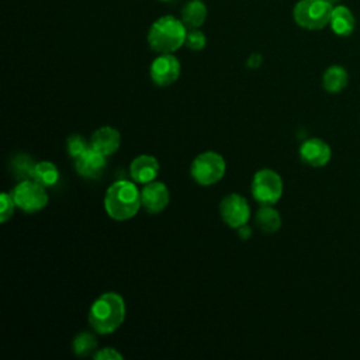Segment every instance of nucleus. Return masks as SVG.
I'll list each match as a JSON object with an SVG mask.
<instances>
[{"mask_svg":"<svg viewBox=\"0 0 360 360\" xmlns=\"http://www.w3.org/2000/svg\"><path fill=\"white\" fill-rule=\"evenodd\" d=\"M127 307L124 298L112 291L101 294L90 307L89 323L100 335L115 332L124 322Z\"/></svg>","mask_w":360,"mask_h":360,"instance_id":"f257e3e1","label":"nucleus"},{"mask_svg":"<svg viewBox=\"0 0 360 360\" xmlns=\"http://www.w3.org/2000/svg\"><path fill=\"white\" fill-rule=\"evenodd\" d=\"M141 207V191L135 181L118 180L105 191L104 208L108 217L115 221L131 219L138 214Z\"/></svg>","mask_w":360,"mask_h":360,"instance_id":"f03ea898","label":"nucleus"},{"mask_svg":"<svg viewBox=\"0 0 360 360\" xmlns=\"http://www.w3.org/2000/svg\"><path fill=\"white\" fill-rule=\"evenodd\" d=\"M187 27L173 15L158 18L148 31V44L158 53H173L186 42Z\"/></svg>","mask_w":360,"mask_h":360,"instance_id":"7ed1b4c3","label":"nucleus"},{"mask_svg":"<svg viewBox=\"0 0 360 360\" xmlns=\"http://www.w3.org/2000/svg\"><path fill=\"white\" fill-rule=\"evenodd\" d=\"M333 6L328 0H300L292 10L297 25L305 30H322L329 25Z\"/></svg>","mask_w":360,"mask_h":360,"instance_id":"20e7f679","label":"nucleus"},{"mask_svg":"<svg viewBox=\"0 0 360 360\" xmlns=\"http://www.w3.org/2000/svg\"><path fill=\"white\" fill-rule=\"evenodd\" d=\"M226 172L225 159L212 150L197 155L191 163L190 173L200 186H211L218 183Z\"/></svg>","mask_w":360,"mask_h":360,"instance_id":"39448f33","label":"nucleus"},{"mask_svg":"<svg viewBox=\"0 0 360 360\" xmlns=\"http://www.w3.org/2000/svg\"><path fill=\"white\" fill-rule=\"evenodd\" d=\"M283 179L273 169H260L252 179L250 191L260 205H273L283 195Z\"/></svg>","mask_w":360,"mask_h":360,"instance_id":"423d86ee","label":"nucleus"},{"mask_svg":"<svg viewBox=\"0 0 360 360\" xmlns=\"http://www.w3.org/2000/svg\"><path fill=\"white\" fill-rule=\"evenodd\" d=\"M11 195L15 201L17 208L28 214L38 212L48 204V194L45 191V187L34 179L18 181V184L13 188Z\"/></svg>","mask_w":360,"mask_h":360,"instance_id":"0eeeda50","label":"nucleus"},{"mask_svg":"<svg viewBox=\"0 0 360 360\" xmlns=\"http://www.w3.org/2000/svg\"><path fill=\"white\" fill-rule=\"evenodd\" d=\"M219 214L228 226L238 229L239 226L248 224L250 217V207L245 197L236 193H231L222 198L219 204Z\"/></svg>","mask_w":360,"mask_h":360,"instance_id":"6e6552de","label":"nucleus"},{"mask_svg":"<svg viewBox=\"0 0 360 360\" xmlns=\"http://www.w3.org/2000/svg\"><path fill=\"white\" fill-rule=\"evenodd\" d=\"M181 72L179 59L173 53H159L158 58L150 63V79L159 87L173 84Z\"/></svg>","mask_w":360,"mask_h":360,"instance_id":"1a4fd4ad","label":"nucleus"},{"mask_svg":"<svg viewBox=\"0 0 360 360\" xmlns=\"http://www.w3.org/2000/svg\"><path fill=\"white\" fill-rule=\"evenodd\" d=\"M170 201V193L165 183L162 181H150L143 186L141 190V202L142 208L149 214L162 212Z\"/></svg>","mask_w":360,"mask_h":360,"instance_id":"9d476101","label":"nucleus"},{"mask_svg":"<svg viewBox=\"0 0 360 360\" xmlns=\"http://www.w3.org/2000/svg\"><path fill=\"white\" fill-rule=\"evenodd\" d=\"M300 158L304 163L312 167H322L329 163L332 158V149L321 138H309L300 146Z\"/></svg>","mask_w":360,"mask_h":360,"instance_id":"9b49d317","label":"nucleus"},{"mask_svg":"<svg viewBox=\"0 0 360 360\" xmlns=\"http://www.w3.org/2000/svg\"><path fill=\"white\" fill-rule=\"evenodd\" d=\"M107 166V156L97 152L93 148H89L80 156L75 159V169L76 172L89 180L98 179Z\"/></svg>","mask_w":360,"mask_h":360,"instance_id":"f8f14e48","label":"nucleus"},{"mask_svg":"<svg viewBox=\"0 0 360 360\" xmlns=\"http://www.w3.org/2000/svg\"><path fill=\"white\" fill-rule=\"evenodd\" d=\"M159 174V162L152 155H139L129 165V176L135 183L148 184Z\"/></svg>","mask_w":360,"mask_h":360,"instance_id":"ddd939ff","label":"nucleus"},{"mask_svg":"<svg viewBox=\"0 0 360 360\" xmlns=\"http://www.w3.org/2000/svg\"><path fill=\"white\" fill-rule=\"evenodd\" d=\"M121 143L120 132L112 127H101L96 129L90 138V148L103 153L104 156H110L115 153Z\"/></svg>","mask_w":360,"mask_h":360,"instance_id":"4468645a","label":"nucleus"},{"mask_svg":"<svg viewBox=\"0 0 360 360\" xmlns=\"http://www.w3.org/2000/svg\"><path fill=\"white\" fill-rule=\"evenodd\" d=\"M329 27L339 37L350 35L356 27L353 13L346 6H333Z\"/></svg>","mask_w":360,"mask_h":360,"instance_id":"2eb2a0df","label":"nucleus"},{"mask_svg":"<svg viewBox=\"0 0 360 360\" xmlns=\"http://www.w3.org/2000/svg\"><path fill=\"white\" fill-rule=\"evenodd\" d=\"M347 82H349L347 70L340 65L329 66L322 75V87L325 89V91L330 94H336L345 90V87L347 86Z\"/></svg>","mask_w":360,"mask_h":360,"instance_id":"dca6fc26","label":"nucleus"},{"mask_svg":"<svg viewBox=\"0 0 360 360\" xmlns=\"http://www.w3.org/2000/svg\"><path fill=\"white\" fill-rule=\"evenodd\" d=\"M207 18V7L201 0H190L181 8V21L187 28H198Z\"/></svg>","mask_w":360,"mask_h":360,"instance_id":"f3484780","label":"nucleus"},{"mask_svg":"<svg viewBox=\"0 0 360 360\" xmlns=\"http://www.w3.org/2000/svg\"><path fill=\"white\" fill-rule=\"evenodd\" d=\"M255 221L264 233H274L281 226V217L273 205H262L256 211Z\"/></svg>","mask_w":360,"mask_h":360,"instance_id":"a211bd4d","label":"nucleus"},{"mask_svg":"<svg viewBox=\"0 0 360 360\" xmlns=\"http://www.w3.org/2000/svg\"><path fill=\"white\" fill-rule=\"evenodd\" d=\"M32 179L42 184L44 187H51L55 186L59 180V170L56 165L48 160H41L37 162L34 172H32Z\"/></svg>","mask_w":360,"mask_h":360,"instance_id":"6ab92c4d","label":"nucleus"},{"mask_svg":"<svg viewBox=\"0 0 360 360\" xmlns=\"http://www.w3.org/2000/svg\"><path fill=\"white\" fill-rule=\"evenodd\" d=\"M37 162L27 153H18L11 158L10 166L13 174L21 181L27 179H32V172L35 167Z\"/></svg>","mask_w":360,"mask_h":360,"instance_id":"aec40b11","label":"nucleus"},{"mask_svg":"<svg viewBox=\"0 0 360 360\" xmlns=\"http://www.w3.org/2000/svg\"><path fill=\"white\" fill-rule=\"evenodd\" d=\"M72 347L75 354L79 357L93 356L97 352V339L90 332H80L75 336Z\"/></svg>","mask_w":360,"mask_h":360,"instance_id":"412c9836","label":"nucleus"},{"mask_svg":"<svg viewBox=\"0 0 360 360\" xmlns=\"http://www.w3.org/2000/svg\"><path fill=\"white\" fill-rule=\"evenodd\" d=\"M66 148H68V153L76 159L77 156H80L83 152H86L90 145L87 143V141L83 138V135L80 134H73L68 138L66 141Z\"/></svg>","mask_w":360,"mask_h":360,"instance_id":"4be33fe9","label":"nucleus"},{"mask_svg":"<svg viewBox=\"0 0 360 360\" xmlns=\"http://www.w3.org/2000/svg\"><path fill=\"white\" fill-rule=\"evenodd\" d=\"M207 44V38L205 35L197 30V28H190L187 30V35H186V42L184 45L193 51H201Z\"/></svg>","mask_w":360,"mask_h":360,"instance_id":"5701e85b","label":"nucleus"},{"mask_svg":"<svg viewBox=\"0 0 360 360\" xmlns=\"http://www.w3.org/2000/svg\"><path fill=\"white\" fill-rule=\"evenodd\" d=\"M15 207L17 205L13 195L8 193H3L0 195V222H6L14 215Z\"/></svg>","mask_w":360,"mask_h":360,"instance_id":"b1692460","label":"nucleus"},{"mask_svg":"<svg viewBox=\"0 0 360 360\" xmlns=\"http://www.w3.org/2000/svg\"><path fill=\"white\" fill-rule=\"evenodd\" d=\"M96 360H122L124 356L117 352L114 347H103L97 349V352L93 354Z\"/></svg>","mask_w":360,"mask_h":360,"instance_id":"393cba45","label":"nucleus"},{"mask_svg":"<svg viewBox=\"0 0 360 360\" xmlns=\"http://www.w3.org/2000/svg\"><path fill=\"white\" fill-rule=\"evenodd\" d=\"M238 233L242 239H249L252 236V228L248 226V224H245V225L238 228Z\"/></svg>","mask_w":360,"mask_h":360,"instance_id":"a878e982","label":"nucleus"},{"mask_svg":"<svg viewBox=\"0 0 360 360\" xmlns=\"http://www.w3.org/2000/svg\"><path fill=\"white\" fill-rule=\"evenodd\" d=\"M328 1H329V3H332V4H333V1H336V0H328Z\"/></svg>","mask_w":360,"mask_h":360,"instance_id":"bb28decb","label":"nucleus"},{"mask_svg":"<svg viewBox=\"0 0 360 360\" xmlns=\"http://www.w3.org/2000/svg\"><path fill=\"white\" fill-rule=\"evenodd\" d=\"M160 1H170V0H160Z\"/></svg>","mask_w":360,"mask_h":360,"instance_id":"cd10ccee","label":"nucleus"}]
</instances>
